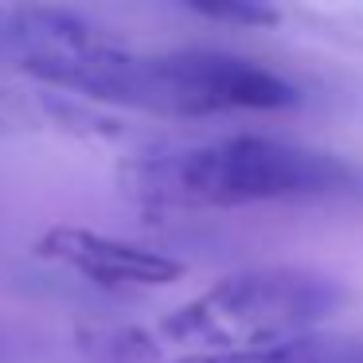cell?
<instances>
[{"instance_id":"1","label":"cell","mask_w":363,"mask_h":363,"mask_svg":"<svg viewBox=\"0 0 363 363\" xmlns=\"http://www.w3.org/2000/svg\"><path fill=\"white\" fill-rule=\"evenodd\" d=\"M118 180L133 203L152 211H227L332 196L352 184V168L308 145L238 133L133 157L121 164Z\"/></svg>"},{"instance_id":"7","label":"cell","mask_w":363,"mask_h":363,"mask_svg":"<svg viewBox=\"0 0 363 363\" xmlns=\"http://www.w3.org/2000/svg\"><path fill=\"white\" fill-rule=\"evenodd\" d=\"M180 4L191 9L196 16L235 24V28H274L277 24V9L269 0H180Z\"/></svg>"},{"instance_id":"3","label":"cell","mask_w":363,"mask_h":363,"mask_svg":"<svg viewBox=\"0 0 363 363\" xmlns=\"http://www.w3.org/2000/svg\"><path fill=\"white\" fill-rule=\"evenodd\" d=\"M344 301L347 289L320 269L250 266L219 277L211 289L168 313L160 332L199 352H238L305 336L336 316Z\"/></svg>"},{"instance_id":"4","label":"cell","mask_w":363,"mask_h":363,"mask_svg":"<svg viewBox=\"0 0 363 363\" xmlns=\"http://www.w3.org/2000/svg\"><path fill=\"white\" fill-rule=\"evenodd\" d=\"M35 258L55 262L102 289H157L184 277L176 258L90 227H51L35 238Z\"/></svg>"},{"instance_id":"6","label":"cell","mask_w":363,"mask_h":363,"mask_svg":"<svg viewBox=\"0 0 363 363\" xmlns=\"http://www.w3.org/2000/svg\"><path fill=\"white\" fill-rule=\"evenodd\" d=\"M74 347L86 363H160V344L137 324L79 320Z\"/></svg>"},{"instance_id":"8","label":"cell","mask_w":363,"mask_h":363,"mask_svg":"<svg viewBox=\"0 0 363 363\" xmlns=\"http://www.w3.org/2000/svg\"><path fill=\"white\" fill-rule=\"evenodd\" d=\"M4 355H9V344H4V340H0V363H4Z\"/></svg>"},{"instance_id":"5","label":"cell","mask_w":363,"mask_h":363,"mask_svg":"<svg viewBox=\"0 0 363 363\" xmlns=\"http://www.w3.org/2000/svg\"><path fill=\"white\" fill-rule=\"evenodd\" d=\"M172 363H363V340L355 336H293L281 344L238 347V352H196Z\"/></svg>"},{"instance_id":"2","label":"cell","mask_w":363,"mask_h":363,"mask_svg":"<svg viewBox=\"0 0 363 363\" xmlns=\"http://www.w3.org/2000/svg\"><path fill=\"white\" fill-rule=\"evenodd\" d=\"M55 90L82 94L157 118H215V113H269L301 102L297 86L277 71L227 51H160L137 55L125 43L63 71Z\"/></svg>"}]
</instances>
